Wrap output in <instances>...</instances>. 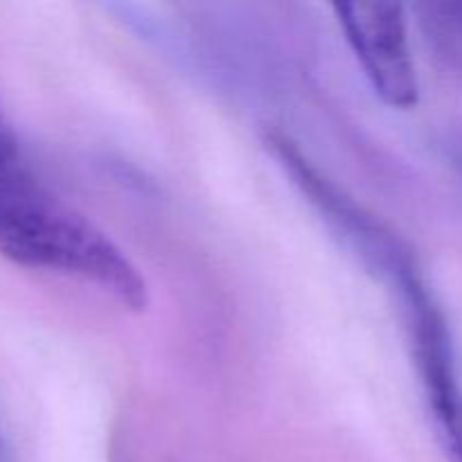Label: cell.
Instances as JSON below:
<instances>
[{
    "label": "cell",
    "mask_w": 462,
    "mask_h": 462,
    "mask_svg": "<svg viewBox=\"0 0 462 462\" xmlns=\"http://www.w3.org/2000/svg\"><path fill=\"white\" fill-rule=\"evenodd\" d=\"M420 9L427 30H431L451 59L462 63V3H431Z\"/></svg>",
    "instance_id": "obj_4"
},
{
    "label": "cell",
    "mask_w": 462,
    "mask_h": 462,
    "mask_svg": "<svg viewBox=\"0 0 462 462\" xmlns=\"http://www.w3.org/2000/svg\"><path fill=\"white\" fill-rule=\"evenodd\" d=\"M334 12L379 99L391 108H413L420 99V81L404 5L338 3Z\"/></svg>",
    "instance_id": "obj_3"
},
{
    "label": "cell",
    "mask_w": 462,
    "mask_h": 462,
    "mask_svg": "<svg viewBox=\"0 0 462 462\" xmlns=\"http://www.w3.org/2000/svg\"><path fill=\"white\" fill-rule=\"evenodd\" d=\"M0 462H3V454H0Z\"/></svg>",
    "instance_id": "obj_6"
},
{
    "label": "cell",
    "mask_w": 462,
    "mask_h": 462,
    "mask_svg": "<svg viewBox=\"0 0 462 462\" xmlns=\"http://www.w3.org/2000/svg\"><path fill=\"white\" fill-rule=\"evenodd\" d=\"M445 149L449 161L458 167V171L462 174V131H456V134H451V138H447Z\"/></svg>",
    "instance_id": "obj_5"
},
{
    "label": "cell",
    "mask_w": 462,
    "mask_h": 462,
    "mask_svg": "<svg viewBox=\"0 0 462 462\" xmlns=\"http://www.w3.org/2000/svg\"><path fill=\"white\" fill-rule=\"evenodd\" d=\"M0 255L95 284L129 310L147 307V282L88 217L54 197L23 161L0 152Z\"/></svg>",
    "instance_id": "obj_2"
},
{
    "label": "cell",
    "mask_w": 462,
    "mask_h": 462,
    "mask_svg": "<svg viewBox=\"0 0 462 462\" xmlns=\"http://www.w3.org/2000/svg\"><path fill=\"white\" fill-rule=\"evenodd\" d=\"M271 147L302 197H307L332 233L350 248L352 255L359 257L370 273L386 284V291L397 300L438 433H458L462 427V388L454 341L413 251L382 219L320 174V170H316L287 138H271Z\"/></svg>",
    "instance_id": "obj_1"
}]
</instances>
